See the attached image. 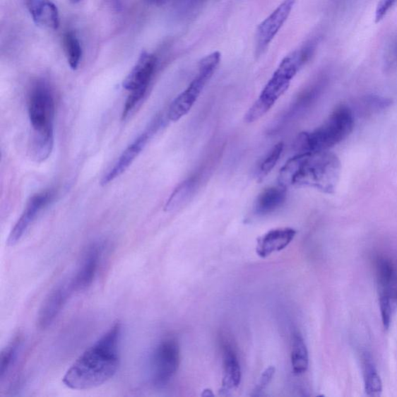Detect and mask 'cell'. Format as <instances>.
<instances>
[{
  "label": "cell",
  "mask_w": 397,
  "mask_h": 397,
  "mask_svg": "<svg viewBox=\"0 0 397 397\" xmlns=\"http://www.w3.org/2000/svg\"><path fill=\"white\" fill-rule=\"evenodd\" d=\"M55 103L49 86L42 82L35 84L28 96V114L33 131L53 129Z\"/></svg>",
  "instance_id": "obj_7"
},
{
  "label": "cell",
  "mask_w": 397,
  "mask_h": 397,
  "mask_svg": "<svg viewBox=\"0 0 397 397\" xmlns=\"http://www.w3.org/2000/svg\"><path fill=\"white\" fill-rule=\"evenodd\" d=\"M147 90L148 87H141V88L131 91V93L129 95L128 100H126L122 114V118L124 120L133 112L135 108H136L139 103L143 100V98L146 96Z\"/></svg>",
  "instance_id": "obj_26"
},
{
  "label": "cell",
  "mask_w": 397,
  "mask_h": 397,
  "mask_svg": "<svg viewBox=\"0 0 397 397\" xmlns=\"http://www.w3.org/2000/svg\"><path fill=\"white\" fill-rule=\"evenodd\" d=\"M396 0H379L376 10L375 20L377 23L382 20L387 14L388 11L395 4Z\"/></svg>",
  "instance_id": "obj_29"
},
{
  "label": "cell",
  "mask_w": 397,
  "mask_h": 397,
  "mask_svg": "<svg viewBox=\"0 0 397 397\" xmlns=\"http://www.w3.org/2000/svg\"><path fill=\"white\" fill-rule=\"evenodd\" d=\"M54 147V129L33 131L30 145V155L36 162H43L49 158Z\"/></svg>",
  "instance_id": "obj_18"
},
{
  "label": "cell",
  "mask_w": 397,
  "mask_h": 397,
  "mask_svg": "<svg viewBox=\"0 0 397 397\" xmlns=\"http://www.w3.org/2000/svg\"><path fill=\"white\" fill-rule=\"evenodd\" d=\"M224 351V376L222 379L221 392L227 395L241 384L242 370L234 348L225 344Z\"/></svg>",
  "instance_id": "obj_16"
},
{
  "label": "cell",
  "mask_w": 397,
  "mask_h": 397,
  "mask_svg": "<svg viewBox=\"0 0 397 397\" xmlns=\"http://www.w3.org/2000/svg\"><path fill=\"white\" fill-rule=\"evenodd\" d=\"M156 62L157 59L154 54L146 51L142 52L136 64L124 79V88L133 91L141 88V87H148L154 74Z\"/></svg>",
  "instance_id": "obj_12"
},
{
  "label": "cell",
  "mask_w": 397,
  "mask_h": 397,
  "mask_svg": "<svg viewBox=\"0 0 397 397\" xmlns=\"http://www.w3.org/2000/svg\"><path fill=\"white\" fill-rule=\"evenodd\" d=\"M295 229L290 227L271 230L259 238L256 253L261 258H266L274 252L287 248L296 236Z\"/></svg>",
  "instance_id": "obj_13"
},
{
  "label": "cell",
  "mask_w": 397,
  "mask_h": 397,
  "mask_svg": "<svg viewBox=\"0 0 397 397\" xmlns=\"http://www.w3.org/2000/svg\"><path fill=\"white\" fill-rule=\"evenodd\" d=\"M149 138V133L145 132L135 139L131 146L118 158L114 165L103 176L101 185L106 186L114 181L129 168L132 162L136 160L141 150L145 148Z\"/></svg>",
  "instance_id": "obj_14"
},
{
  "label": "cell",
  "mask_w": 397,
  "mask_h": 397,
  "mask_svg": "<svg viewBox=\"0 0 397 397\" xmlns=\"http://www.w3.org/2000/svg\"><path fill=\"white\" fill-rule=\"evenodd\" d=\"M54 197V192L52 190H46L30 198L25 211L8 237V245L13 246L20 241L40 212L53 201Z\"/></svg>",
  "instance_id": "obj_9"
},
{
  "label": "cell",
  "mask_w": 397,
  "mask_h": 397,
  "mask_svg": "<svg viewBox=\"0 0 397 397\" xmlns=\"http://www.w3.org/2000/svg\"><path fill=\"white\" fill-rule=\"evenodd\" d=\"M69 1L71 4H76L82 1V0H69Z\"/></svg>",
  "instance_id": "obj_33"
},
{
  "label": "cell",
  "mask_w": 397,
  "mask_h": 397,
  "mask_svg": "<svg viewBox=\"0 0 397 397\" xmlns=\"http://www.w3.org/2000/svg\"><path fill=\"white\" fill-rule=\"evenodd\" d=\"M20 343V337H16L3 349L1 355H0V382L1 383L17 358Z\"/></svg>",
  "instance_id": "obj_23"
},
{
  "label": "cell",
  "mask_w": 397,
  "mask_h": 397,
  "mask_svg": "<svg viewBox=\"0 0 397 397\" xmlns=\"http://www.w3.org/2000/svg\"><path fill=\"white\" fill-rule=\"evenodd\" d=\"M291 362L296 374L304 373L309 365V355L305 341L300 333H296L292 339Z\"/></svg>",
  "instance_id": "obj_21"
},
{
  "label": "cell",
  "mask_w": 397,
  "mask_h": 397,
  "mask_svg": "<svg viewBox=\"0 0 397 397\" xmlns=\"http://www.w3.org/2000/svg\"><path fill=\"white\" fill-rule=\"evenodd\" d=\"M28 7L37 25L52 30L59 28L58 8L50 0H28Z\"/></svg>",
  "instance_id": "obj_15"
},
{
  "label": "cell",
  "mask_w": 397,
  "mask_h": 397,
  "mask_svg": "<svg viewBox=\"0 0 397 397\" xmlns=\"http://www.w3.org/2000/svg\"><path fill=\"white\" fill-rule=\"evenodd\" d=\"M377 280L379 292L397 299V271L392 261L385 258L377 261Z\"/></svg>",
  "instance_id": "obj_19"
},
{
  "label": "cell",
  "mask_w": 397,
  "mask_h": 397,
  "mask_svg": "<svg viewBox=\"0 0 397 397\" xmlns=\"http://www.w3.org/2000/svg\"><path fill=\"white\" fill-rule=\"evenodd\" d=\"M391 298L382 292H379V307L381 317L386 330L390 328L391 323L392 308Z\"/></svg>",
  "instance_id": "obj_27"
},
{
  "label": "cell",
  "mask_w": 397,
  "mask_h": 397,
  "mask_svg": "<svg viewBox=\"0 0 397 397\" xmlns=\"http://www.w3.org/2000/svg\"><path fill=\"white\" fill-rule=\"evenodd\" d=\"M364 369L365 393L369 396H379L383 391V384L374 365L367 359Z\"/></svg>",
  "instance_id": "obj_22"
},
{
  "label": "cell",
  "mask_w": 397,
  "mask_h": 397,
  "mask_svg": "<svg viewBox=\"0 0 397 397\" xmlns=\"http://www.w3.org/2000/svg\"><path fill=\"white\" fill-rule=\"evenodd\" d=\"M220 53L213 52L203 58L198 67V73L187 89L174 100L169 109L168 116L172 122H178L186 115L200 97L206 84L215 73L220 62Z\"/></svg>",
  "instance_id": "obj_5"
},
{
  "label": "cell",
  "mask_w": 397,
  "mask_h": 397,
  "mask_svg": "<svg viewBox=\"0 0 397 397\" xmlns=\"http://www.w3.org/2000/svg\"><path fill=\"white\" fill-rule=\"evenodd\" d=\"M275 372V369L273 367H268L263 372V374H261L260 377L255 390H254L253 391L252 396H258L266 390L270 382H271L274 377Z\"/></svg>",
  "instance_id": "obj_28"
},
{
  "label": "cell",
  "mask_w": 397,
  "mask_h": 397,
  "mask_svg": "<svg viewBox=\"0 0 397 397\" xmlns=\"http://www.w3.org/2000/svg\"><path fill=\"white\" fill-rule=\"evenodd\" d=\"M105 249V243L97 242L91 244L87 249L81 266L70 282L74 291L84 290L90 288L96 279Z\"/></svg>",
  "instance_id": "obj_10"
},
{
  "label": "cell",
  "mask_w": 397,
  "mask_h": 397,
  "mask_svg": "<svg viewBox=\"0 0 397 397\" xmlns=\"http://www.w3.org/2000/svg\"><path fill=\"white\" fill-rule=\"evenodd\" d=\"M64 45L68 61L71 69H77L82 58V47L76 35L69 31L64 36Z\"/></svg>",
  "instance_id": "obj_24"
},
{
  "label": "cell",
  "mask_w": 397,
  "mask_h": 397,
  "mask_svg": "<svg viewBox=\"0 0 397 397\" xmlns=\"http://www.w3.org/2000/svg\"><path fill=\"white\" fill-rule=\"evenodd\" d=\"M283 148L284 146L283 142L278 143V144L273 147L271 152L268 153L265 158V160L260 165L259 170V178H265L275 168V165L278 161L280 160V158L283 154Z\"/></svg>",
  "instance_id": "obj_25"
},
{
  "label": "cell",
  "mask_w": 397,
  "mask_h": 397,
  "mask_svg": "<svg viewBox=\"0 0 397 397\" xmlns=\"http://www.w3.org/2000/svg\"><path fill=\"white\" fill-rule=\"evenodd\" d=\"M354 129L352 109L345 105L338 107L319 128L299 135L295 148L299 153L321 152L345 140Z\"/></svg>",
  "instance_id": "obj_4"
},
{
  "label": "cell",
  "mask_w": 397,
  "mask_h": 397,
  "mask_svg": "<svg viewBox=\"0 0 397 397\" xmlns=\"http://www.w3.org/2000/svg\"><path fill=\"white\" fill-rule=\"evenodd\" d=\"M296 0H284L257 29L256 51L263 53L288 20Z\"/></svg>",
  "instance_id": "obj_8"
},
{
  "label": "cell",
  "mask_w": 397,
  "mask_h": 397,
  "mask_svg": "<svg viewBox=\"0 0 397 397\" xmlns=\"http://www.w3.org/2000/svg\"><path fill=\"white\" fill-rule=\"evenodd\" d=\"M122 332V324L117 322L78 357L63 377V384L71 390L85 391L112 379L120 365Z\"/></svg>",
  "instance_id": "obj_1"
},
{
  "label": "cell",
  "mask_w": 397,
  "mask_h": 397,
  "mask_svg": "<svg viewBox=\"0 0 397 397\" xmlns=\"http://www.w3.org/2000/svg\"><path fill=\"white\" fill-rule=\"evenodd\" d=\"M203 1V0H184L187 9H189H189H191V8L194 9L197 5L201 4Z\"/></svg>",
  "instance_id": "obj_31"
},
{
  "label": "cell",
  "mask_w": 397,
  "mask_h": 397,
  "mask_svg": "<svg viewBox=\"0 0 397 397\" xmlns=\"http://www.w3.org/2000/svg\"><path fill=\"white\" fill-rule=\"evenodd\" d=\"M338 157L328 150L299 153L281 169L278 182L288 188H312L324 194L335 193L340 177Z\"/></svg>",
  "instance_id": "obj_2"
},
{
  "label": "cell",
  "mask_w": 397,
  "mask_h": 397,
  "mask_svg": "<svg viewBox=\"0 0 397 397\" xmlns=\"http://www.w3.org/2000/svg\"><path fill=\"white\" fill-rule=\"evenodd\" d=\"M71 283L58 285L44 301L37 316L38 328L45 330L57 319L61 309L66 304L71 292H73Z\"/></svg>",
  "instance_id": "obj_11"
},
{
  "label": "cell",
  "mask_w": 397,
  "mask_h": 397,
  "mask_svg": "<svg viewBox=\"0 0 397 397\" xmlns=\"http://www.w3.org/2000/svg\"><path fill=\"white\" fill-rule=\"evenodd\" d=\"M196 187L197 179L196 177L189 178L181 182V184L174 189L169 200L167 201L165 206V211L166 212H172L182 208L194 196Z\"/></svg>",
  "instance_id": "obj_20"
},
{
  "label": "cell",
  "mask_w": 397,
  "mask_h": 397,
  "mask_svg": "<svg viewBox=\"0 0 397 397\" xmlns=\"http://www.w3.org/2000/svg\"><path fill=\"white\" fill-rule=\"evenodd\" d=\"M202 395H203V396H213L212 391H210V390H206V391H203V393Z\"/></svg>",
  "instance_id": "obj_32"
},
{
  "label": "cell",
  "mask_w": 397,
  "mask_h": 397,
  "mask_svg": "<svg viewBox=\"0 0 397 397\" xmlns=\"http://www.w3.org/2000/svg\"><path fill=\"white\" fill-rule=\"evenodd\" d=\"M386 63L388 69H392L397 66V43L394 46L392 53L389 55Z\"/></svg>",
  "instance_id": "obj_30"
},
{
  "label": "cell",
  "mask_w": 397,
  "mask_h": 397,
  "mask_svg": "<svg viewBox=\"0 0 397 397\" xmlns=\"http://www.w3.org/2000/svg\"><path fill=\"white\" fill-rule=\"evenodd\" d=\"M316 46L315 42H309L283 59L258 100L245 114L246 122L251 124L260 120L273 108L277 100L288 91L298 71L312 58Z\"/></svg>",
  "instance_id": "obj_3"
},
{
  "label": "cell",
  "mask_w": 397,
  "mask_h": 397,
  "mask_svg": "<svg viewBox=\"0 0 397 397\" xmlns=\"http://www.w3.org/2000/svg\"><path fill=\"white\" fill-rule=\"evenodd\" d=\"M180 363V350L173 338L162 339L150 357V377L154 386L162 388L176 376Z\"/></svg>",
  "instance_id": "obj_6"
},
{
  "label": "cell",
  "mask_w": 397,
  "mask_h": 397,
  "mask_svg": "<svg viewBox=\"0 0 397 397\" xmlns=\"http://www.w3.org/2000/svg\"><path fill=\"white\" fill-rule=\"evenodd\" d=\"M287 189L280 185L263 189L256 198V213L259 215H266L282 208L287 200Z\"/></svg>",
  "instance_id": "obj_17"
}]
</instances>
